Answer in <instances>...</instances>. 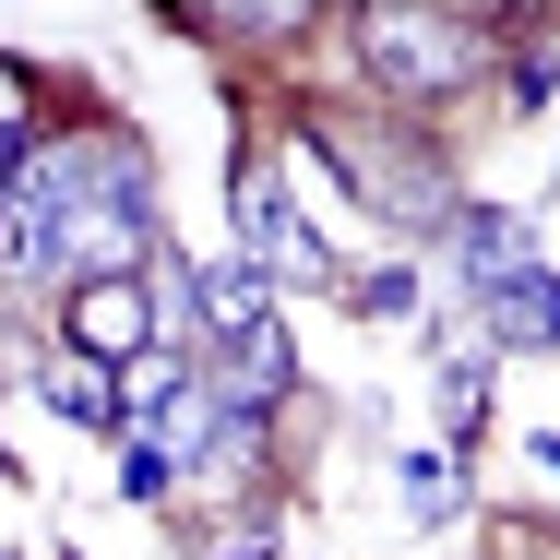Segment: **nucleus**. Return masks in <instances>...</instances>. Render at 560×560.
I'll use <instances>...</instances> for the list:
<instances>
[{"label":"nucleus","mask_w":560,"mask_h":560,"mask_svg":"<svg viewBox=\"0 0 560 560\" xmlns=\"http://www.w3.org/2000/svg\"><path fill=\"white\" fill-rule=\"evenodd\" d=\"M287 382H299V346L275 335V323H262V335H238V346H226V370H215V394L238 406V418H250V406H275Z\"/></svg>","instance_id":"obj_7"},{"label":"nucleus","mask_w":560,"mask_h":560,"mask_svg":"<svg viewBox=\"0 0 560 560\" xmlns=\"http://www.w3.org/2000/svg\"><path fill=\"white\" fill-rule=\"evenodd\" d=\"M477 323H489V346H537V358H549L560 346V275L537 250L501 262V275H477Z\"/></svg>","instance_id":"obj_5"},{"label":"nucleus","mask_w":560,"mask_h":560,"mask_svg":"<svg viewBox=\"0 0 560 560\" xmlns=\"http://www.w3.org/2000/svg\"><path fill=\"white\" fill-rule=\"evenodd\" d=\"M48 167V191H60V262L96 287V275H143V226H155V179H143V155L96 131V143H48L36 155Z\"/></svg>","instance_id":"obj_1"},{"label":"nucleus","mask_w":560,"mask_h":560,"mask_svg":"<svg viewBox=\"0 0 560 560\" xmlns=\"http://www.w3.org/2000/svg\"><path fill=\"white\" fill-rule=\"evenodd\" d=\"M430 394H442V418H453V430H477V418H489V358H477V346H453Z\"/></svg>","instance_id":"obj_10"},{"label":"nucleus","mask_w":560,"mask_h":560,"mask_svg":"<svg viewBox=\"0 0 560 560\" xmlns=\"http://www.w3.org/2000/svg\"><path fill=\"white\" fill-rule=\"evenodd\" d=\"M346 311H358V323H406V311H418V275H394V262H382V275H358V287H346Z\"/></svg>","instance_id":"obj_11"},{"label":"nucleus","mask_w":560,"mask_h":560,"mask_svg":"<svg viewBox=\"0 0 560 560\" xmlns=\"http://www.w3.org/2000/svg\"><path fill=\"white\" fill-rule=\"evenodd\" d=\"M36 382H48V406H60V418H84V430H108V418H119V382L96 370V358H48Z\"/></svg>","instance_id":"obj_9"},{"label":"nucleus","mask_w":560,"mask_h":560,"mask_svg":"<svg viewBox=\"0 0 560 560\" xmlns=\"http://www.w3.org/2000/svg\"><path fill=\"white\" fill-rule=\"evenodd\" d=\"M191 311L215 323V346L262 335V262H250V250H238V262H203V275H191Z\"/></svg>","instance_id":"obj_8"},{"label":"nucleus","mask_w":560,"mask_h":560,"mask_svg":"<svg viewBox=\"0 0 560 560\" xmlns=\"http://www.w3.org/2000/svg\"><path fill=\"white\" fill-rule=\"evenodd\" d=\"M119 489H131V501H167V453H155V442H131V465H119Z\"/></svg>","instance_id":"obj_12"},{"label":"nucleus","mask_w":560,"mask_h":560,"mask_svg":"<svg viewBox=\"0 0 560 560\" xmlns=\"http://www.w3.org/2000/svg\"><path fill=\"white\" fill-rule=\"evenodd\" d=\"M358 60H370L382 96H442V84H465V36H453L442 12H370L358 24Z\"/></svg>","instance_id":"obj_2"},{"label":"nucleus","mask_w":560,"mask_h":560,"mask_svg":"<svg viewBox=\"0 0 560 560\" xmlns=\"http://www.w3.org/2000/svg\"><path fill=\"white\" fill-rule=\"evenodd\" d=\"M238 238H250L262 287H323V275H335V262H323V238L299 226V203H287V179H275V167H238Z\"/></svg>","instance_id":"obj_3"},{"label":"nucleus","mask_w":560,"mask_h":560,"mask_svg":"<svg viewBox=\"0 0 560 560\" xmlns=\"http://www.w3.org/2000/svg\"><path fill=\"white\" fill-rule=\"evenodd\" d=\"M72 346H84L96 370L155 358V299H143V275H96V287H72Z\"/></svg>","instance_id":"obj_4"},{"label":"nucleus","mask_w":560,"mask_h":560,"mask_svg":"<svg viewBox=\"0 0 560 560\" xmlns=\"http://www.w3.org/2000/svg\"><path fill=\"white\" fill-rule=\"evenodd\" d=\"M537 477H560V430H537Z\"/></svg>","instance_id":"obj_13"},{"label":"nucleus","mask_w":560,"mask_h":560,"mask_svg":"<svg viewBox=\"0 0 560 560\" xmlns=\"http://www.w3.org/2000/svg\"><path fill=\"white\" fill-rule=\"evenodd\" d=\"M48 262H60V191H48V167H24L0 191V275H48Z\"/></svg>","instance_id":"obj_6"}]
</instances>
